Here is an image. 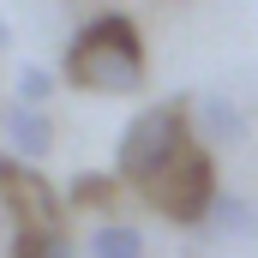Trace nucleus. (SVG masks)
<instances>
[{"instance_id":"obj_1","label":"nucleus","mask_w":258,"mask_h":258,"mask_svg":"<svg viewBox=\"0 0 258 258\" xmlns=\"http://www.w3.org/2000/svg\"><path fill=\"white\" fill-rule=\"evenodd\" d=\"M144 72H150L144 36L126 12H96L90 24H78V36L66 42V60H60V78L90 96H138Z\"/></svg>"},{"instance_id":"obj_2","label":"nucleus","mask_w":258,"mask_h":258,"mask_svg":"<svg viewBox=\"0 0 258 258\" xmlns=\"http://www.w3.org/2000/svg\"><path fill=\"white\" fill-rule=\"evenodd\" d=\"M186 144H192V96H168V102L138 108L120 132V144H114V180L144 192Z\"/></svg>"},{"instance_id":"obj_3","label":"nucleus","mask_w":258,"mask_h":258,"mask_svg":"<svg viewBox=\"0 0 258 258\" xmlns=\"http://www.w3.org/2000/svg\"><path fill=\"white\" fill-rule=\"evenodd\" d=\"M216 192H222V186H216V162H210V150H204L198 138L162 168V174H156V180H150V186H144V198H150L174 228H186V234L210 216Z\"/></svg>"},{"instance_id":"obj_4","label":"nucleus","mask_w":258,"mask_h":258,"mask_svg":"<svg viewBox=\"0 0 258 258\" xmlns=\"http://www.w3.org/2000/svg\"><path fill=\"white\" fill-rule=\"evenodd\" d=\"M0 198L12 210L18 228H60L66 198L36 174V162H18V156H0Z\"/></svg>"},{"instance_id":"obj_5","label":"nucleus","mask_w":258,"mask_h":258,"mask_svg":"<svg viewBox=\"0 0 258 258\" xmlns=\"http://www.w3.org/2000/svg\"><path fill=\"white\" fill-rule=\"evenodd\" d=\"M0 132H6V156H18V162H48L54 156V120H48V108H24V102H6L0 108Z\"/></svg>"},{"instance_id":"obj_6","label":"nucleus","mask_w":258,"mask_h":258,"mask_svg":"<svg viewBox=\"0 0 258 258\" xmlns=\"http://www.w3.org/2000/svg\"><path fill=\"white\" fill-rule=\"evenodd\" d=\"M192 138L198 144H240L246 138V114L234 108V96H222V90L192 96Z\"/></svg>"},{"instance_id":"obj_7","label":"nucleus","mask_w":258,"mask_h":258,"mask_svg":"<svg viewBox=\"0 0 258 258\" xmlns=\"http://www.w3.org/2000/svg\"><path fill=\"white\" fill-rule=\"evenodd\" d=\"M252 216H258V210H252L240 192H216L210 216L198 222L192 234L204 240V246H228V240H246V234H252Z\"/></svg>"},{"instance_id":"obj_8","label":"nucleus","mask_w":258,"mask_h":258,"mask_svg":"<svg viewBox=\"0 0 258 258\" xmlns=\"http://www.w3.org/2000/svg\"><path fill=\"white\" fill-rule=\"evenodd\" d=\"M84 258H144V234L132 222H96L84 234Z\"/></svg>"},{"instance_id":"obj_9","label":"nucleus","mask_w":258,"mask_h":258,"mask_svg":"<svg viewBox=\"0 0 258 258\" xmlns=\"http://www.w3.org/2000/svg\"><path fill=\"white\" fill-rule=\"evenodd\" d=\"M12 258H84L66 228H18L12 234Z\"/></svg>"},{"instance_id":"obj_10","label":"nucleus","mask_w":258,"mask_h":258,"mask_svg":"<svg viewBox=\"0 0 258 258\" xmlns=\"http://www.w3.org/2000/svg\"><path fill=\"white\" fill-rule=\"evenodd\" d=\"M114 198V174H78L72 186H66V204L72 210H102Z\"/></svg>"},{"instance_id":"obj_11","label":"nucleus","mask_w":258,"mask_h":258,"mask_svg":"<svg viewBox=\"0 0 258 258\" xmlns=\"http://www.w3.org/2000/svg\"><path fill=\"white\" fill-rule=\"evenodd\" d=\"M48 96H54V72L48 66H24L18 72V102L24 108H48Z\"/></svg>"},{"instance_id":"obj_12","label":"nucleus","mask_w":258,"mask_h":258,"mask_svg":"<svg viewBox=\"0 0 258 258\" xmlns=\"http://www.w3.org/2000/svg\"><path fill=\"white\" fill-rule=\"evenodd\" d=\"M0 48H12V24L6 18H0Z\"/></svg>"}]
</instances>
